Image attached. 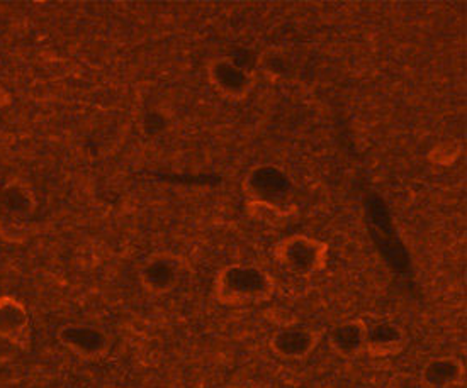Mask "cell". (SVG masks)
I'll return each mask as SVG.
<instances>
[{"label":"cell","instance_id":"19","mask_svg":"<svg viewBox=\"0 0 467 388\" xmlns=\"http://www.w3.org/2000/svg\"><path fill=\"white\" fill-rule=\"evenodd\" d=\"M0 185H2V182H0Z\"/></svg>","mask_w":467,"mask_h":388},{"label":"cell","instance_id":"8","mask_svg":"<svg viewBox=\"0 0 467 388\" xmlns=\"http://www.w3.org/2000/svg\"><path fill=\"white\" fill-rule=\"evenodd\" d=\"M369 324L356 317L335 324L328 332V346L342 360H357L366 354Z\"/></svg>","mask_w":467,"mask_h":388},{"label":"cell","instance_id":"14","mask_svg":"<svg viewBox=\"0 0 467 388\" xmlns=\"http://www.w3.org/2000/svg\"><path fill=\"white\" fill-rule=\"evenodd\" d=\"M245 212L248 218L265 226H281L287 219L293 216V209L260 204V202H248L246 200Z\"/></svg>","mask_w":467,"mask_h":388},{"label":"cell","instance_id":"15","mask_svg":"<svg viewBox=\"0 0 467 388\" xmlns=\"http://www.w3.org/2000/svg\"><path fill=\"white\" fill-rule=\"evenodd\" d=\"M262 72L265 73L271 80L284 78L291 72V61L285 58V51H279L277 48H269L260 60Z\"/></svg>","mask_w":467,"mask_h":388},{"label":"cell","instance_id":"5","mask_svg":"<svg viewBox=\"0 0 467 388\" xmlns=\"http://www.w3.org/2000/svg\"><path fill=\"white\" fill-rule=\"evenodd\" d=\"M57 341L63 350L84 362L102 360L112 348L111 332L94 322H67L57 331Z\"/></svg>","mask_w":467,"mask_h":388},{"label":"cell","instance_id":"1","mask_svg":"<svg viewBox=\"0 0 467 388\" xmlns=\"http://www.w3.org/2000/svg\"><path fill=\"white\" fill-rule=\"evenodd\" d=\"M275 280L265 268L252 263L223 267L213 281V295L224 307H248L271 301Z\"/></svg>","mask_w":467,"mask_h":388},{"label":"cell","instance_id":"13","mask_svg":"<svg viewBox=\"0 0 467 388\" xmlns=\"http://www.w3.org/2000/svg\"><path fill=\"white\" fill-rule=\"evenodd\" d=\"M462 149L464 145L457 138H443L431 146V149L427 151V159L437 168H449L454 167L462 157Z\"/></svg>","mask_w":467,"mask_h":388},{"label":"cell","instance_id":"9","mask_svg":"<svg viewBox=\"0 0 467 388\" xmlns=\"http://www.w3.org/2000/svg\"><path fill=\"white\" fill-rule=\"evenodd\" d=\"M0 209L4 218L29 220L35 216L37 209V197L33 185L21 177H14L11 180L2 183Z\"/></svg>","mask_w":467,"mask_h":388},{"label":"cell","instance_id":"16","mask_svg":"<svg viewBox=\"0 0 467 388\" xmlns=\"http://www.w3.org/2000/svg\"><path fill=\"white\" fill-rule=\"evenodd\" d=\"M33 228L29 220H16V219H0V240L5 243L23 244L31 238Z\"/></svg>","mask_w":467,"mask_h":388},{"label":"cell","instance_id":"12","mask_svg":"<svg viewBox=\"0 0 467 388\" xmlns=\"http://www.w3.org/2000/svg\"><path fill=\"white\" fill-rule=\"evenodd\" d=\"M31 319L25 303L13 295H0V334L29 348Z\"/></svg>","mask_w":467,"mask_h":388},{"label":"cell","instance_id":"3","mask_svg":"<svg viewBox=\"0 0 467 388\" xmlns=\"http://www.w3.org/2000/svg\"><path fill=\"white\" fill-rule=\"evenodd\" d=\"M242 189L248 202L293 209L296 183L291 173L277 163H257L246 171Z\"/></svg>","mask_w":467,"mask_h":388},{"label":"cell","instance_id":"11","mask_svg":"<svg viewBox=\"0 0 467 388\" xmlns=\"http://www.w3.org/2000/svg\"><path fill=\"white\" fill-rule=\"evenodd\" d=\"M466 375L464 363L452 354L431 358L420 372V382L427 388H454L462 383Z\"/></svg>","mask_w":467,"mask_h":388},{"label":"cell","instance_id":"18","mask_svg":"<svg viewBox=\"0 0 467 388\" xmlns=\"http://www.w3.org/2000/svg\"><path fill=\"white\" fill-rule=\"evenodd\" d=\"M13 104V94L7 90V87L0 84V110L7 109Z\"/></svg>","mask_w":467,"mask_h":388},{"label":"cell","instance_id":"4","mask_svg":"<svg viewBox=\"0 0 467 388\" xmlns=\"http://www.w3.org/2000/svg\"><path fill=\"white\" fill-rule=\"evenodd\" d=\"M206 78L213 92L228 102L245 100L257 86L255 73L228 55L214 56L208 61Z\"/></svg>","mask_w":467,"mask_h":388},{"label":"cell","instance_id":"7","mask_svg":"<svg viewBox=\"0 0 467 388\" xmlns=\"http://www.w3.org/2000/svg\"><path fill=\"white\" fill-rule=\"evenodd\" d=\"M321 342L318 329L289 324L277 329L271 336V352L285 362H303L309 358Z\"/></svg>","mask_w":467,"mask_h":388},{"label":"cell","instance_id":"2","mask_svg":"<svg viewBox=\"0 0 467 388\" xmlns=\"http://www.w3.org/2000/svg\"><path fill=\"white\" fill-rule=\"evenodd\" d=\"M274 258L287 273L297 279H309L328 265L330 246L315 236L291 234L277 241Z\"/></svg>","mask_w":467,"mask_h":388},{"label":"cell","instance_id":"17","mask_svg":"<svg viewBox=\"0 0 467 388\" xmlns=\"http://www.w3.org/2000/svg\"><path fill=\"white\" fill-rule=\"evenodd\" d=\"M23 352H26L23 344L0 334V364L11 363Z\"/></svg>","mask_w":467,"mask_h":388},{"label":"cell","instance_id":"10","mask_svg":"<svg viewBox=\"0 0 467 388\" xmlns=\"http://www.w3.org/2000/svg\"><path fill=\"white\" fill-rule=\"evenodd\" d=\"M408 344V334L405 328L400 326L394 321H379L376 324H370L368 329V346L366 354L376 360L393 358Z\"/></svg>","mask_w":467,"mask_h":388},{"label":"cell","instance_id":"6","mask_svg":"<svg viewBox=\"0 0 467 388\" xmlns=\"http://www.w3.org/2000/svg\"><path fill=\"white\" fill-rule=\"evenodd\" d=\"M185 260L172 251H157L148 255L138 268V280L143 291L161 297L172 293L184 280Z\"/></svg>","mask_w":467,"mask_h":388}]
</instances>
